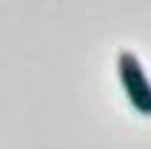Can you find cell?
<instances>
[{
	"label": "cell",
	"instance_id": "1",
	"mask_svg": "<svg viewBox=\"0 0 151 149\" xmlns=\"http://www.w3.org/2000/svg\"><path fill=\"white\" fill-rule=\"evenodd\" d=\"M117 72H120V83L126 89L128 103L140 115H151V80L145 77V69L140 63V58L134 52H123L117 58Z\"/></svg>",
	"mask_w": 151,
	"mask_h": 149
}]
</instances>
